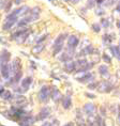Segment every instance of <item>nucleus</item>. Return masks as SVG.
I'll return each instance as SVG.
<instances>
[{
	"label": "nucleus",
	"mask_w": 120,
	"mask_h": 126,
	"mask_svg": "<svg viewBox=\"0 0 120 126\" xmlns=\"http://www.w3.org/2000/svg\"><path fill=\"white\" fill-rule=\"evenodd\" d=\"M65 40V34H59L57 36V39L54 42V55H57L60 52V50L62 49V45H63V41Z\"/></svg>",
	"instance_id": "f257e3e1"
},
{
	"label": "nucleus",
	"mask_w": 120,
	"mask_h": 126,
	"mask_svg": "<svg viewBox=\"0 0 120 126\" xmlns=\"http://www.w3.org/2000/svg\"><path fill=\"white\" fill-rule=\"evenodd\" d=\"M98 91L101 93H107V92H110L113 89V87H112V84H110L108 81H106V80H102V81H100L99 83H98Z\"/></svg>",
	"instance_id": "f03ea898"
},
{
	"label": "nucleus",
	"mask_w": 120,
	"mask_h": 126,
	"mask_svg": "<svg viewBox=\"0 0 120 126\" xmlns=\"http://www.w3.org/2000/svg\"><path fill=\"white\" fill-rule=\"evenodd\" d=\"M49 96H50V90H49V88L46 87V86L43 87L42 89L40 90V92H39V99L42 103H46L47 100H48Z\"/></svg>",
	"instance_id": "7ed1b4c3"
},
{
	"label": "nucleus",
	"mask_w": 120,
	"mask_h": 126,
	"mask_svg": "<svg viewBox=\"0 0 120 126\" xmlns=\"http://www.w3.org/2000/svg\"><path fill=\"white\" fill-rule=\"evenodd\" d=\"M20 72V61H18V59H15L10 64V73L14 77Z\"/></svg>",
	"instance_id": "20e7f679"
},
{
	"label": "nucleus",
	"mask_w": 120,
	"mask_h": 126,
	"mask_svg": "<svg viewBox=\"0 0 120 126\" xmlns=\"http://www.w3.org/2000/svg\"><path fill=\"white\" fill-rule=\"evenodd\" d=\"M31 82H32V78H31V77H27V78H25V79H23V80H21V84H20L21 89L17 90V92H20V93L26 92V91L29 89Z\"/></svg>",
	"instance_id": "39448f33"
},
{
	"label": "nucleus",
	"mask_w": 120,
	"mask_h": 126,
	"mask_svg": "<svg viewBox=\"0 0 120 126\" xmlns=\"http://www.w3.org/2000/svg\"><path fill=\"white\" fill-rule=\"evenodd\" d=\"M84 111L86 112L88 115H94V113L97 111V108L92 103H87L86 105L84 106Z\"/></svg>",
	"instance_id": "423d86ee"
},
{
	"label": "nucleus",
	"mask_w": 120,
	"mask_h": 126,
	"mask_svg": "<svg viewBox=\"0 0 120 126\" xmlns=\"http://www.w3.org/2000/svg\"><path fill=\"white\" fill-rule=\"evenodd\" d=\"M9 59H10V53H9L7 50H3L1 53V57H0V68L4 65L9 64Z\"/></svg>",
	"instance_id": "0eeeda50"
},
{
	"label": "nucleus",
	"mask_w": 120,
	"mask_h": 126,
	"mask_svg": "<svg viewBox=\"0 0 120 126\" xmlns=\"http://www.w3.org/2000/svg\"><path fill=\"white\" fill-rule=\"evenodd\" d=\"M34 123V118L31 115H26L20 121V126H31Z\"/></svg>",
	"instance_id": "6e6552de"
},
{
	"label": "nucleus",
	"mask_w": 120,
	"mask_h": 126,
	"mask_svg": "<svg viewBox=\"0 0 120 126\" xmlns=\"http://www.w3.org/2000/svg\"><path fill=\"white\" fill-rule=\"evenodd\" d=\"M68 44H69V48L73 50L75 47L78 45V39H77V36L71 35L70 37H69V40H68Z\"/></svg>",
	"instance_id": "1a4fd4ad"
},
{
	"label": "nucleus",
	"mask_w": 120,
	"mask_h": 126,
	"mask_svg": "<svg viewBox=\"0 0 120 126\" xmlns=\"http://www.w3.org/2000/svg\"><path fill=\"white\" fill-rule=\"evenodd\" d=\"M52 98L55 100V102H59V100L62 98L61 93H60V91L57 89L56 87H53V89H52Z\"/></svg>",
	"instance_id": "9d476101"
},
{
	"label": "nucleus",
	"mask_w": 120,
	"mask_h": 126,
	"mask_svg": "<svg viewBox=\"0 0 120 126\" xmlns=\"http://www.w3.org/2000/svg\"><path fill=\"white\" fill-rule=\"evenodd\" d=\"M64 68H65V71H67L68 73H72V72H74L75 70H76V65H75V62L72 61V60H71V61L65 62Z\"/></svg>",
	"instance_id": "9b49d317"
},
{
	"label": "nucleus",
	"mask_w": 120,
	"mask_h": 126,
	"mask_svg": "<svg viewBox=\"0 0 120 126\" xmlns=\"http://www.w3.org/2000/svg\"><path fill=\"white\" fill-rule=\"evenodd\" d=\"M0 71H1V75H2V77L5 78V79H8L9 77H10V64H7V65H4V66H2L1 68H0Z\"/></svg>",
	"instance_id": "f8f14e48"
},
{
	"label": "nucleus",
	"mask_w": 120,
	"mask_h": 126,
	"mask_svg": "<svg viewBox=\"0 0 120 126\" xmlns=\"http://www.w3.org/2000/svg\"><path fill=\"white\" fill-rule=\"evenodd\" d=\"M49 113H50V110H49V108H43L42 110L40 111V113H39V115H38V120H45L47 116L49 115Z\"/></svg>",
	"instance_id": "ddd939ff"
},
{
	"label": "nucleus",
	"mask_w": 120,
	"mask_h": 126,
	"mask_svg": "<svg viewBox=\"0 0 120 126\" xmlns=\"http://www.w3.org/2000/svg\"><path fill=\"white\" fill-rule=\"evenodd\" d=\"M99 73L101 76L104 78H109V73H108V67L106 65H100L99 66Z\"/></svg>",
	"instance_id": "4468645a"
},
{
	"label": "nucleus",
	"mask_w": 120,
	"mask_h": 126,
	"mask_svg": "<svg viewBox=\"0 0 120 126\" xmlns=\"http://www.w3.org/2000/svg\"><path fill=\"white\" fill-rule=\"evenodd\" d=\"M16 21H17L16 18H14V19H5V23L3 24V30H10Z\"/></svg>",
	"instance_id": "2eb2a0df"
},
{
	"label": "nucleus",
	"mask_w": 120,
	"mask_h": 126,
	"mask_svg": "<svg viewBox=\"0 0 120 126\" xmlns=\"http://www.w3.org/2000/svg\"><path fill=\"white\" fill-rule=\"evenodd\" d=\"M44 47H45V45H44L43 43H41V44H37V45L32 48V53H34V55H37V53H41V52L43 51Z\"/></svg>",
	"instance_id": "dca6fc26"
},
{
	"label": "nucleus",
	"mask_w": 120,
	"mask_h": 126,
	"mask_svg": "<svg viewBox=\"0 0 120 126\" xmlns=\"http://www.w3.org/2000/svg\"><path fill=\"white\" fill-rule=\"evenodd\" d=\"M62 105H63V108L64 109H69L72 105V100H71V97L70 96H64L63 99H62Z\"/></svg>",
	"instance_id": "f3484780"
},
{
	"label": "nucleus",
	"mask_w": 120,
	"mask_h": 126,
	"mask_svg": "<svg viewBox=\"0 0 120 126\" xmlns=\"http://www.w3.org/2000/svg\"><path fill=\"white\" fill-rule=\"evenodd\" d=\"M93 79V76H92V74H90V73H87L85 76H83L81 78H80V79H77L80 82H88V81H92Z\"/></svg>",
	"instance_id": "a211bd4d"
},
{
	"label": "nucleus",
	"mask_w": 120,
	"mask_h": 126,
	"mask_svg": "<svg viewBox=\"0 0 120 126\" xmlns=\"http://www.w3.org/2000/svg\"><path fill=\"white\" fill-rule=\"evenodd\" d=\"M93 53V47L91 45H88L86 48H84L83 50L80 51V55L84 56V55H92Z\"/></svg>",
	"instance_id": "6ab92c4d"
},
{
	"label": "nucleus",
	"mask_w": 120,
	"mask_h": 126,
	"mask_svg": "<svg viewBox=\"0 0 120 126\" xmlns=\"http://www.w3.org/2000/svg\"><path fill=\"white\" fill-rule=\"evenodd\" d=\"M110 49H112L114 56H115L118 60H120V46H112Z\"/></svg>",
	"instance_id": "aec40b11"
},
{
	"label": "nucleus",
	"mask_w": 120,
	"mask_h": 126,
	"mask_svg": "<svg viewBox=\"0 0 120 126\" xmlns=\"http://www.w3.org/2000/svg\"><path fill=\"white\" fill-rule=\"evenodd\" d=\"M0 96H1L3 99H12V98H13V97H12L11 92H10V91H8V90H4L3 92L0 94Z\"/></svg>",
	"instance_id": "412c9836"
},
{
	"label": "nucleus",
	"mask_w": 120,
	"mask_h": 126,
	"mask_svg": "<svg viewBox=\"0 0 120 126\" xmlns=\"http://www.w3.org/2000/svg\"><path fill=\"white\" fill-rule=\"evenodd\" d=\"M28 33H29V31H28V30H27V31H25V32H24L23 34H20V35L18 36V37H17V39L15 40V41H16L17 43H23L24 41L27 39V35H28Z\"/></svg>",
	"instance_id": "4be33fe9"
},
{
	"label": "nucleus",
	"mask_w": 120,
	"mask_h": 126,
	"mask_svg": "<svg viewBox=\"0 0 120 126\" xmlns=\"http://www.w3.org/2000/svg\"><path fill=\"white\" fill-rule=\"evenodd\" d=\"M21 75H23V73H21V71L20 72V73L18 74H16L15 75V76L12 78V80L10 81L11 83H14V82H18V81H20V77H21Z\"/></svg>",
	"instance_id": "5701e85b"
},
{
	"label": "nucleus",
	"mask_w": 120,
	"mask_h": 126,
	"mask_svg": "<svg viewBox=\"0 0 120 126\" xmlns=\"http://www.w3.org/2000/svg\"><path fill=\"white\" fill-rule=\"evenodd\" d=\"M92 30L94 31V32H100V30H101L100 25L99 24H93L92 25Z\"/></svg>",
	"instance_id": "b1692460"
},
{
	"label": "nucleus",
	"mask_w": 120,
	"mask_h": 126,
	"mask_svg": "<svg viewBox=\"0 0 120 126\" xmlns=\"http://www.w3.org/2000/svg\"><path fill=\"white\" fill-rule=\"evenodd\" d=\"M112 37H109V35H107V34H106V35H104L103 36V41H104V42H105V43H107V44H110V42H112Z\"/></svg>",
	"instance_id": "393cba45"
},
{
	"label": "nucleus",
	"mask_w": 120,
	"mask_h": 126,
	"mask_svg": "<svg viewBox=\"0 0 120 126\" xmlns=\"http://www.w3.org/2000/svg\"><path fill=\"white\" fill-rule=\"evenodd\" d=\"M7 4H9L8 0H1V1H0V9H4Z\"/></svg>",
	"instance_id": "a878e982"
},
{
	"label": "nucleus",
	"mask_w": 120,
	"mask_h": 126,
	"mask_svg": "<svg viewBox=\"0 0 120 126\" xmlns=\"http://www.w3.org/2000/svg\"><path fill=\"white\" fill-rule=\"evenodd\" d=\"M97 87H98V83H96V82L88 84V89H89V90H94V89H96Z\"/></svg>",
	"instance_id": "bb28decb"
},
{
	"label": "nucleus",
	"mask_w": 120,
	"mask_h": 126,
	"mask_svg": "<svg viewBox=\"0 0 120 126\" xmlns=\"http://www.w3.org/2000/svg\"><path fill=\"white\" fill-rule=\"evenodd\" d=\"M105 126H114L113 120H112V119H107L106 122H105Z\"/></svg>",
	"instance_id": "cd10ccee"
},
{
	"label": "nucleus",
	"mask_w": 120,
	"mask_h": 126,
	"mask_svg": "<svg viewBox=\"0 0 120 126\" xmlns=\"http://www.w3.org/2000/svg\"><path fill=\"white\" fill-rule=\"evenodd\" d=\"M46 37H47V35H42V37H41V39H39V40L37 41V44H41L44 40H46Z\"/></svg>",
	"instance_id": "c85d7f7f"
},
{
	"label": "nucleus",
	"mask_w": 120,
	"mask_h": 126,
	"mask_svg": "<svg viewBox=\"0 0 120 126\" xmlns=\"http://www.w3.org/2000/svg\"><path fill=\"white\" fill-rule=\"evenodd\" d=\"M116 2H119V0H107V5H112Z\"/></svg>",
	"instance_id": "c756f323"
},
{
	"label": "nucleus",
	"mask_w": 120,
	"mask_h": 126,
	"mask_svg": "<svg viewBox=\"0 0 120 126\" xmlns=\"http://www.w3.org/2000/svg\"><path fill=\"white\" fill-rule=\"evenodd\" d=\"M39 12H40V8H34L31 11V14H39Z\"/></svg>",
	"instance_id": "7c9ffc66"
},
{
	"label": "nucleus",
	"mask_w": 120,
	"mask_h": 126,
	"mask_svg": "<svg viewBox=\"0 0 120 126\" xmlns=\"http://www.w3.org/2000/svg\"><path fill=\"white\" fill-rule=\"evenodd\" d=\"M102 25H103V26L105 27V28H107V27H108V25H109L108 20H107V19H102Z\"/></svg>",
	"instance_id": "2f4dec72"
},
{
	"label": "nucleus",
	"mask_w": 120,
	"mask_h": 126,
	"mask_svg": "<svg viewBox=\"0 0 120 126\" xmlns=\"http://www.w3.org/2000/svg\"><path fill=\"white\" fill-rule=\"evenodd\" d=\"M103 59H104V60H105V61H106V62H108V63H109L110 61H112V60H110V58H109V57H108V56H107V55H104V56H103Z\"/></svg>",
	"instance_id": "473e14b6"
},
{
	"label": "nucleus",
	"mask_w": 120,
	"mask_h": 126,
	"mask_svg": "<svg viewBox=\"0 0 120 126\" xmlns=\"http://www.w3.org/2000/svg\"><path fill=\"white\" fill-rule=\"evenodd\" d=\"M117 121H118V124H120V105L118 106V116H117Z\"/></svg>",
	"instance_id": "72a5a7b5"
},
{
	"label": "nucleus",
	"mask_w": 120,
	"mask_h": 126,
	"mask_svg": "<svg viewBox=\"0 0 120 126\" xmlns=\"http://www.w3.org/2000/svg\"><path fill=\"white\" fill-rule=\"evenodd\" d=\"M86 96L89 97V98H94V97H96V96L93 95V94H89V93H86Z\"/></svg>",
	"instance_id": "f704fd0d"
},
{
	"label": "nucleus",
	"mask_w": 120,
	"mask_h": 126,
	"mask_svg": "<svg viewBox=\"0 0 120 126\" xmlns=\"http://www.w3.org/2000/svg\"><path fill=\"white\" fill-rule=\"evenodd\" d=\"M42 126H52V123H49V122H45V123H43Z\"/></svg>",
	"instance_id": "c9c22d12"
},
{
	"label": "nucleus",
	"mask_w": 120,
	"mask_h": 126,
	"mask_svg": "<svg viewBox=\"0 0 120 126\" xmlns=\"http://www.w3.org/2000/svg\"><path fill=\"white\" fill-rule=\"evenodd\" d=\"M101 114L105 115V110H104V107H101Z\"/></svg>",
	"instance_id": "e433bc0d"
},
{
	"label": "nucleus",
	"mask_w": 120,
	"mask_h": 126,
	"mask_svg": "<svg viewBox=\"0 0 120 126\" xmlns=\"http://www.w3.org/2000/svg\"><path fill=\"white\" fill-rule=\"evenodd\" d=\"M97 14H98V15H102V14H104V12H103L102 10H98V12H97Z\"/></svg>",
	"instance_id": "4c0bfd02"
},
{
	"label": "nucleus",
	"mask_w": 120,
	"mask_h": 126,
	"mask_svg": "<svg viewBox=\"0 0 120 126\" xmlns=\"http://www.w3.org/2000/svg\"><path fill=\"white\" fill-rule=\"evenodd\" d=\"M117 11H118L119 13H120V1H119V3L117 4Z\"/></svg>",
	"instance_id": "58836bf2"
},
{
	"label": "nucleus",
	"mask_w": 120,
	"mask_h": 126,
	"mask_svg": "<svg viewBox=\"0 0 120 126\" xmlns=\"http://www.w3.org/2000/svg\"><path fill=\"white\" fill-rule=\"evenodd\" d=\"M96 2L98 4H102V2H103V0H96Z\"/></svg>",
	"instance_id": "ea45409f"
},
{
	"label": "nucleus",
	"mask_w": 120,
	"mask_h": 126,
	"mask_svg": "<svg viewBox=\"0 0 120 126\" xmlns=\"http://www.w3.org/2000/svg\"><path fill=\"white\" fill-rule=\"evenodd\" d=\"M64 126H73V123H71V122H70V123H68V124H65Z\"/></svg>",
	"instance_id": "a19ab883"
},
{
	"label": "nucleus",
	"mask_w": 120,
	"mask_h": 126,
	"mask_svg": "<svg viewBox=\"0 0 120 126\" xmlns=\"http://www.w3.org/2000/svg\"><path fill=\"white\" fill-rule=\"evenodd\" d=\"M68 1H71V2H75L76 0H68Z\"/></svg>",
	"instance_id": "79ce46f5"
},
{
	"label": "nucleus",
	"mask_w": 120,
	"mask_h": 126,
	"mask_svg": "<svg viewBox=\"0 0 120 126\" xmlns=\"http://www.w3.org/2000/svg\"><path fill=\"white\" fill-rule=\"evenodd\" d=\"M81 126H86V125H81Z\"/></svg>",
	"instance_id": "37998d69"
}]
</instances>
